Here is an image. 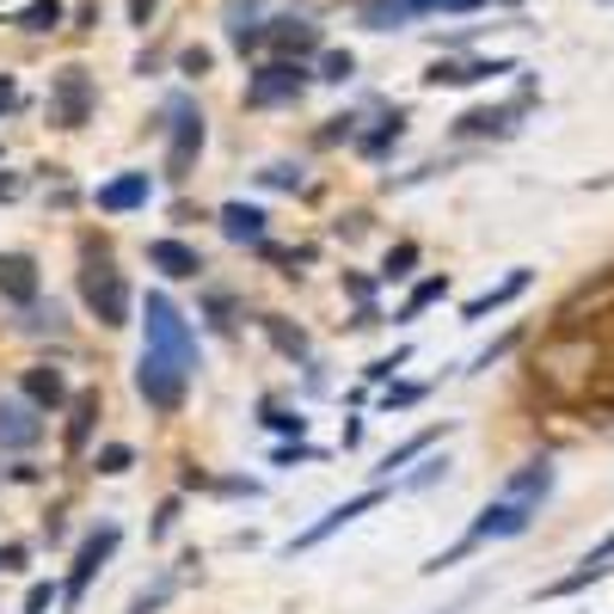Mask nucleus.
<instances>
[{
    "label": "nucleus",
    "instance_id": "nucleus-1",
    "mask_svg": "<svg viewBox=\"0 0 614 614\" xmlns=\"http://www.w3.org/2000/svg\"><path fill=\"white\" fill-rule=\"evenodd\" d=\"M602 375V345L590 332H553L548 345L534 350V381L541 393L560 406H577Z\"/></svg>",
    "mask_w": 614,
    "mask_h": 614
},
{
    "label": "nucleus",
    "instance_id": "nucleus-2",
    "mask_svg": "<svg viewBox=\"0 0 614 614\" xmlns=\"http://www.w3.org/2000/svg\"><path fill=\"white\" fill-rule=\"evenodd\" d=\"M142 332H147V350H161V357H178L185 369H197V332H191V320L178 314L173 295L147 289V301H142Z\"/></svg>",
    "mask_w": 614,
    "mask_h": 614
},
{
    "label": "nucleus",
    "instance_id": "nucleus-3",
    "mask_svg": "<svg viewBox=\"0 0 614 614\" xmlns=\"http://www.w3.org/2000/svg\"><path fill=\"white\" fill-rule=\"evenodd\" d=\"M203 142H209V123H203L197 99L173 93V99H166V178H173V185H178V178H191Z\"/></svg>",
    "mask_w": 614,
    "mask_h": 614
},
{
    "label": "nucleus",
    "instance_id": "nucleus-4",
    "mask_svg": "<svg viewBox=\"0 0 614 614\" xmlns=\"http://www.w3.org/2000/svg\"><path fill=\"white\" fill-rule=\"evenodd\" d=\"M81 301H86V314H93L99 326H130V314H135V295H130V283H123V270L111 265V258H86V270H81Z\"/></svg>",
    "mask_w": 614,
    "mask_h": 614
},
{
    "label": "nucleus",
    "instance_id": "nucleus-5",
    "mask_svg": "<svg viewBox=\"0 0 614 614\" xmlns=\"http://www.w3.org/2000/svg\"><path fill=\"white\" fill-rule=\"evenodd\" d=\"M191 375H197V369H185L178 357H161V350L142 345V362H135V393L147 400V412L173 418L178 406H185V393H191Z\"/></svg>",
    "mask_w": 614,
    "mask_h": 614
},
{
    "label": "nucleus",
    "instance_id": "nucleus-6",
    "mask_svg": "<svg viewBox=\"0 0 614 614\" xmlns=\"http://www.w3.org/2000/svg\"><path fill=\"white\" fill-rule=\"evenodd\" d=\"M117 541H123V529H117V522H99V529L86 534L81 548H74V565H68V577H62V602H68V608H74V602H81L86 590H93V577L111 565Z\"/></svg>",
    "mask_w": 614,
    "mask_h": 614
},
{
    "label": "nucleus",
    "instance_id": "nucleus-7",
    "mask_svg": "<svg viewBox=\"0 0 614 614\" xmlns=\"http://www.w3.org/2000/svg\"><path fill=\"white\" fill-rule=\"evenodd\" d=\"M307 74L301 62H283V55H270V62L253 68V81H246V105L253 111H270V105H295V99L307 93Z\"/></svg>",
    "mask_w": 614,
    "mask_h": 614
},
{
    "label": "nucleus",
    "instance_id": "nucleus-8",
    "mask_svg": "<svg viewBox=\"0 0 614 614\" xmlns=\"http://www.w3.org/2000/svg\"><path fill=\"white\" fill-rule=\"evenodd\" d=\"M99 105V86L86 68H62L50 81V123L55 130H86V117H93Z\"/></svg>",
    "mask_w": 614,
    "mask_h": 614
},
{
    "label": "nucleus",
    "instance_id": "nucleus-9",
    "mask_svg": "<svg viewBox=\"0 0 614 614\" xmlns=\"http://www.w3.org/2000/svg\"><path fill=\"white\" fill-rule=\"evenodd\" d=\"M388 498H393V485H369V492L345 498V504H332L320 522H314V529H301V534H295V541H289V548H283V553H289V560H295V553H314V548H320V541H332L338 529H350V522H357V516H369V510H375V504H388Z\"/></svg>",
    "mask_w": 614,
    "mask_h": 614
},
{
    "label": "nucleus",
    "instance_id": "nucleus-10",
    "mask_svg": "<svg viewBox=\"0 0 614 614\" xmlns=\"http://www.w3.org/2000/svg\"><path fill=\"white\" fill-rule=\"evenodd\" d=\"M522 111H529V99H510V105H473L454 117V135L461 142H504V135L522 130Z\"/></svg>",
    "mask_w": 614,
    "mask_h": 614
},
{
    "label": "nucleus",
    "instance_id": "nucleus-11",
    "mask_svg": "<svg viewBox=\"0 0 614 614\" xmlns=\"http://www.w3.org/2000/svg\"><path fill=\"white\" fill-rule=\"evenodd\" d=\"M265 50H277L283 62H301V55H320V25L314 19H265Z\"/></svg>",
    "mask_w": 614,
    "mask_h": 614
},
{
    "label": "nucleus",
    "instance_id": "nucleus-12",
    "mask_svg": "<svg viewBox=\"0 0 614 614\" xmlns=\"http://www.w3.org/2000/svg\"><path fill=\"white\" fill-rule=\"evenodd\" d=\"M608 572H614V529L602 534L596 548H590V553H584V560H577L565 577H553V584L541 590V596H548V602H553V596H577V590H590L596 577H608Z\"/></svg>",
    "mask_w": 614,
    "mask_h": 614
},
{
    "label": "nucleus",
    "instance_id": "nucleus-13",
    "mask_svg": "<svg viewBox=\"0 0 614 614\" xmlns=\"http://www.w3.org/2000/svg\"><path fill=\"white\" fill-rule=\"evenodd\" d=\"M38 265H31V253H0V301L13 307H38Z\"/></svg>",
    "mask_w": 614,
    "mask_h": 614
},
{
    "label": "nucleus",
    "instance_id": "nucleus-14",
    "mask_svg": "<svg viewBox=\"0 0 614 614\" xmlns=\"http://www.w3.org/2000/svg\"><path fill=\"white\" fill-rule=\"evenodd\" d=\"M147 197H154V178L147 173H117L111 185L93 191V203L105 215H130V209H147Z\"/></svg>",
    "mask_w": 614,
    "mask_h": 614
},
{
    "label": "nucleus",
    "instance_id": "nucleus-15",
    "mask_svg": "<svg viewBox=\"0 0 614 614\" xmlns=\"http://www.w3.org/2000/svg\"><path fill=\"white\" fill-rule=\"evenodd\" d=\"M553 480H560V468H553L548 454H534V461H522L516 473L504 480V498H522V504H548V492H553Z\"/></svg>",
    "mask_w": 614,
    "mask_h": 614
},
{
    "label": "nucleus",
    "instance_id": "nucleus-16",
    "mask_svg": "<svg viewBox=\"0 0 614 614\" xmlns=\"http://www.w3.org/2000/svg\"><path fill=\"white\" fill-rule=\"evenodd\" d=\"M93 424H99V393L86 388V393H74V400H68V430H62V454H68V461H81V454H86Z\"/></svg>",
    "mask_w": 614,
    "mask_h": 614
},
{
    "label": "nucleus",
    "instance_id": "nucleus-17",
    "mask_svg": "<svg viewBox=\"0 0 614 614\" xmlns=\"http://www.w3.org/2000/svg\"><path fill=\"white\" fill-rule=\"evenodd\" d=\"M492 74H516V62H430L424 86H480Z\"/></svg>",
    "mask_w": 614,
    "mask_h": 614
},
{
    "label": "nucleus",
    "instance_id": "nucleus-18",
    "mask_svg": "<svg viewBox=\"0 0 614 614\" xmlns=\"http://www.w3.org/2000/svg\"><path fill=\"white\" fill-rule=\"evenodd\" d=\"M608 307H614V270H608V277H596V283H584L577 295H565L560 332H577V320H584V314H608Z\"/></svg>",
    "mask_w": 614,
    "mask_h": 614
},
{
    "label": "nucleus",
    "instance_id": "nucleus-19",
    "mask_svg": "<svg viewBox=\"0 0 614 614\" xmlns=\"http://www.w3.org/2000/svg\"><path fill=\"white\" fill-rule=\"evenodd\" d=\"M529 283H534V270H522V265H516L504 283H492V289H480V295H473V301L461 307V320H468V326H480L485 314H498V307H510V301H516V295L529 289Z\"/></svg>",
    "mask_w": 614,
    "mask_h": 614
},
{
    "label": "nucleus",
    "instance_id": "nucleus-20",
    "mask_svg": "<svg viewBox=\"0 0 614 614\" xmlns=\"http://www.w3.org/2000/svg\"><path fill=\"white\" fill-rule=\"evenodd\" d=\"M147 265L166 270L173 283L203 277V253H197V246H185V241H147Z\"/></svg>",
    "mask_w": 614,
    "mask_h": 614
},
{
    "label": "nucleus",
    "instance_id": "nucleus-21",
    "mask_svg": "<svg viewBox=\"0 0 614 614\" xmlns=\"http://www.w3.org/2000/svg\"><path fill=\"white\" fill-rule=\"evenodd\" d=\"M215 222H222V234L234 246H265V222H270V215L258 209V203H222Z\"/></svg>",
    "mask_w": 614,
    "mask_h": 614
},
{
    "label": "nucleus",
    "instance_id": "nucleus-22",
    "mask_svg": "<svg viewBox=\"0 0 614 614\" xmlns=\"http://www.w3.org/2000/svg\"><path fill=\"white\" fill-rule=\"evenodd\" d=\"M31 412H38L31 400H0V449H31L43 437V424Z\"/></svg>",
    "mask_w": 614,
    "mask_h": 614
},
{
    "label": "nucleus",
    "instance_id": "nucleus-23",
    "mask_svg": "<svg viewBox=\"0 0 614 614\" xmlns=\"http://www.w3.org/2000/svg\"><path fill=\"white\" fill-rule=\"evenodd\" d=\"M19 388H25V400L38 406V412H55V406L74 400V393H68V381H62V369H50V362H31Z\"/></svg>",
    "mask_w": 614,
    "mask_h": 614
},
{
    "label": "nucleus",
    "instance_id": "nucleus-24",
    "mask_svg": "<svg viewBox=\"0 0 614 614\" xmlns=\"http://www.w3.org/2000/svg\"><path fill=\"white\" fill-rule=\"evenodd\" d=\"M442 430H449V424H430V430H418L412 442H400V449H388V454H381V468H375V473H381V485H393V480H400V468H406V461H418V454H430V449H437V437H442Z\"/></svg>",
    "mask_w": 614,
    "mask_h": 614
},
{
    "label": "nucleus",
    "instance_id": "nucleus-25",
    "mask_svg": "<svg viewBox=\"0 0 614 614\" xmlns=\"http://www.w3.org/2000/svg\"><path fill=\"white\" fill-rule=\"evenodd\" d=\"M400 135H406V111H388V117L375 123L369 135H357V154H362V161H381V154L400 142Z\"/></svg>",
    "mask_w": 614,
    "mask_h": 614
},
{
    "label": "nucleus",
    "instance_id": "nucleus-26",
    "mask_svg": "<svg viewBox=\"0 0 614 614\" xmlns=\"http://www.w3.org/2000/svg\"><path fill=\"white\" fill-rule=\"evenodd\" d=\"M258 326H265V338L283 350V357L307 362V350H314V345H307V332H301V326H289V320H283V314H265V320H258Z\"/></svg>",
    "mask_w": 614,
    "mask_h": 614
},
{
    "label": "nucleus",
    "instance_id": "nucleus-27",
    "mask_svg": "<svg viewBox=\"0 0 614 614\" xmlns=\"http://www.w3.org/2000/svg\"><path fill=\"white\" fill-rule=\"evenodd\" d=\"M13 25H19V31H31V38H43V31L62 25V0H25V7L13 13Z\"/></svg>",
    "mask_w": 614,
    "mask_h": 614
},
{
    "label": "nucleus",
    "instance_id": "nucleus-28",
    "mask_svg": "<svg viewBox=\"0 0 614 614\" xmlns=\"http://www.w3.org/2000/svg\"><path fill=\"white\" fill-rule=\"evenodd\" d=\"M350 74H357V55H350V50H320V55H314V81L345 86Z\"/></svg>",
    "mask_w": 614,
    "mask_h": 614
},
{
    "label": "nucleus",
    "instance_id": "nucleus-29",
    "mask_svg": "<svg viewBox=\"0 0 614 614\" xmlns=\"http://www.w3.org/2000/svg\"><path fill=\"white\" fill-rule=\"evenodd\" d=\"M449 295V277H424V283H412V295H406V307H400V320H418L430 301H442Z\"/></svg>",
    "mask_w": 614,
    "mask_h": 614
},
{
    "label": "nucleus",
    "instance_id": "nucleus-30",
    "mask_svg": "<svg viewBox=\"0 0 614 614\" xmlns=\"http://www.w3.org/2000/svg\"><path fill=\"white\" fill-rule=\"evenodd\" d=\"M93 468L105 473V480H117V473H130V468H135V449H130V442H105V449L93 454Z\"/></svg>",
    "mask_w": 614,
    "mask_h": 614
},
{
    "label": "nucleus",
    "instance_id": "nucleus-31",
    "mask_svg": "<svg viewBox=\"0 0 614 614\" xmlns=\"http://www.w3.org/2000/svg\"><path fill=\"white\" fill-rule=\"evenodd\" d=\"M442 473H449V461H442V454H430L424 468L418 473H406V480H393V492H424V485H437Z\"/></svg>",
    "mask_w": 614,
    "mask_h": 614
},
{
    "label": "nucleus",
    "instance_id": "nucleus-32",
    "mask_svg": "<svg viewBox=\"0 0 614 614\" xmlns=\"http://www.w3.org/2000/svg\"><path fill=\"white\" fill-rule=\"evenodd\" d=\"M418 400H424L418 381H388V388H381V412H406V406H418Z\"/></svg>",
    "mask_w": 614,
    "mask_h": 614
},
{
    "label": "nucleus",
    "instance_id": "nucleus-33",
    "mask_svg": "<svg viewBox=\"0 0 614 614\" xmlns=\"http://www.w3.org/2000/svg\"><path fill=\"white\" fill-rule=\"evenodd\" d=\"M412 265H418V246L412 241H400L388 253V265H381V283H400V277H412Z\"/></svg>",
    "mask_w": 614,
    "mask_h": 614
},
{
    "label": "nucleus",
    "instance_id": "nucleus-34",
    "mask_svg": "<svg viewBox=\"0 0 614 614\" xmlns=\"http://www.w3.org/2000/svg\"><path fill=\"white\" fill-rule=\"evenodd\" d=\"M258 178H265L270 191H301V166H289V161L265 166V173H258Z\"/></svg>",
    "mask_w": 614,
    "mask_h": 614
},
{
    "label": "nucleus",
    "instance_id": "nucleus-35",
    "mask_svg": "<svg viewBox=\"0 0 614 614\" xmlns=\"http://www.w3.org/2000/svg\"><path fill=\"white\" fill-rule=\"evenodd\" d=\"M265 424L277 430V437H295V442H301L307 418H301V412H277V406H265Z\"/></svg>",
    "mask_w": 614,
    "mask_h": 614
},
{
    "label": "nucleus",
    "instance_id": "nucleus-36",
    "mask_svg": "<svg viewBox=\"0 0 614 614\" xmlns=\"http://www.w3.org/2000/svg\"><path fill=\"white\" fill-rule=\"evenodd\" d=\"M406 357H412V350H406V345H400V350H393V357H375V362H369V381H381V388H388L393 375H400V369H406Z\"/></svg>",
    "mask_w": 614,
    "mask_h": 614
},
{
    "label": "nucleus",
    "instance_id": "nucleus-37",
    "mask_svg": "<svg viewBox=\"0 0 614 614\" xmlns=\"http://www.w3.org/2000/svg\"><path fill=\"white\" fill-rule=\"evenodd\" d=\"M270 461H277V468H295V461H320V449H307V442H283Z\"/></svg>",
    "mask_w": 614,
    "mask_h": 614
},
{
    "label": "nucleus",
    "instance_id": "nucleus-38",
    "mask_svg": "<svg viewBox=\"0 0 614 614\" xmlns=\"http://www.w3.org/2000/svg\"><path fill=\"white\" fill-rule=\"evenodd\" d=\"M209 62H215V55L203 50V43H197V50H178V74H209Z\"/></svg>",
    "mask_w": 614,
    "mask_h": 614
},
{
    "label": "nucleus",
    "instance_id": "nucleus-39",
    "mask_svg": "<svg viewBox=\"0 0 614 614\" xmlns=\"http://www.w3.org/2000/svg\"><path fill=\"white\" fill-rule=\"evenodd\" d=\"M123 7H130V25L135 31H147V25H154V13H161V0H123Z\"/></svg>",
    "mask_w": 614,
    "mask_h": 614
},
{
    "label": "nucleus",
    "instance_id": "nucleus-40",
    "mask_svg": "<svg viewBox=\"0 0 614 614\" xmlns=\"http://www.w3.org/2000/svg\"><path fill=\"white\" fill-rule=\"evenodd\" d=\"M55 596H62V590H55V584H31V590H25V614H43Z\"/></svg>",
    "mask_w": 614,
    "mask_h": 614
},
{
    "label": "nucleus",
    "instance_id": "nucleus-41",
    "mask_svg": "<svg viewBox=\"0 0 614 614\" xmlns=\"http://www.w3.org/2000/svg\"><path fill=\"white\" fill-rule=\"evenodd\" d=\"M173 522H178V498H166V504H161V516H154V529H147V534H154V541H161V534L173 529Z\"/></svg>",
    "mask_w": 614,
    "mask_h": 614
},
{
    "label": "nucleus",
    "instance_id": "nucleus-42",
    "mask_svg": "<svg viewBox=\"0 0 614 614\" xmlns=\"http://www.w3.org/2000/svg\"><path fill=\"white\" fill-rule=\"evenodd\" d=\"M0 572H25V548H19V541H7V548H0Z\"/></svg>",
    "mask_w": 614,
    "mask_h": 614
},
{
    "label": "nucleus",
    "instance_id": "nucleus-43",
    "mask_svg": "<svg viewBox=\"0 0 614 614\" xmlns=\"http://www.w3.org/2000/svg\"><path fill=\"white\" fill-rule=\"evenodd\" d=\"M357 135V117H332V130H320V142H350Z\"/></svg>",
    "mask_w": 614,
    "mask_h": 614
},
{
    "label": "nucleus",
    "instance_id": "nucleus-44",
    "mask_svg": "<svg viewBox=\"0 0 614 614\" xmlns=\"http://www.w3.org/2000/svg\"><path fill=\"white\" fill-rule=\"evenodd\" d=\"M480 7H492V0H437V13H480Z\"/></svg>",
    "mask_w": 614,
    "mask_h": 614
},
{
    "label": "nucleus",
    "instance_id": "nucleus-45",
    "mask_svg": "<svg viewBox=\"0 0 614 614\" xmlns=\"http://www.w3.org/2000/svg\"><path fill=\"white\" fill-rule=\"evenodd\" d=\"M510 345H516V338H498V345H492V350H480V357H473V369H492V362H498V357H504V350H510Z\"/></svg>",
    "mask_w": 614,
    "mask_h": 614
},
{
    "label": "nucleus",
    "instance_id": "nucleus-46",
    "mask_svg": "<svg viewBox=\"0 0 614 614\" xmlns=\"http://www.w3.org/2000/svg\"><path fill=\"white\" fill-rule=\"evenodd\" d=\"M19 105V81L13 74H0V111H13Z\"/></svg>",
    "mask_w": 614,
    "mask_h": 614
},
{
    "label": "nucleus",
    "instance_id": "nucleus-47",
    "mask_svg": "<svg viewBox=\"0 0 614 614\" xmlns=\"http://www.w3.org/2000/svg\"><path fill=\"white\" fill-rule=\"evenodd\" d=\"M345 289H350V295H357V301H362V307H369V295H375V283H369V277H345Z\"/></svg>",
    "mask_w": 614,
    "mask_h": 614
},
{
    "label": "nucleus",
    "instance_id": "nucleus-48",
    "mask_svg": "<svg viewBox=\"0 0 614 614\" xmlns=\"http://www.w3.org/2000/svg\"><path fill=\"white\" fill-rule=\"evenodd\" d=\"M13 191H19V178H13V173H0V203L13 197Z\"/></svg>",
    "mask_w": 614,
    "mask_h": 614
},
{
    "label": "nucleus",
    "instance_id": "nucleus-49",
    "mask_svg": "<svg viewBox=\"0 0 614 614\" xmlns=\"http://www.w3.org/2000/svg\"><path fill=\"white\" fill-rule=\"evenodd\" d=\"M504 7H522V0H504Z\"/></svg>",
    "mask_w": 614,
    "mask_h": 614
},
{
    "label": "nucleus",
    "instance_id": "nucleus-50",
    "mask_svg": "<svg viewBox=\"0 0 614 614\" xmlns=\"http://www.w3.org/2000/svg\"><path fill=\"white\" fill-rule=\"evenodd\" d=\"M442 614H461V608H442Z\"/></svg>",
    "mask_w": 614,
    "mask_h": 614
}]
</instances>
